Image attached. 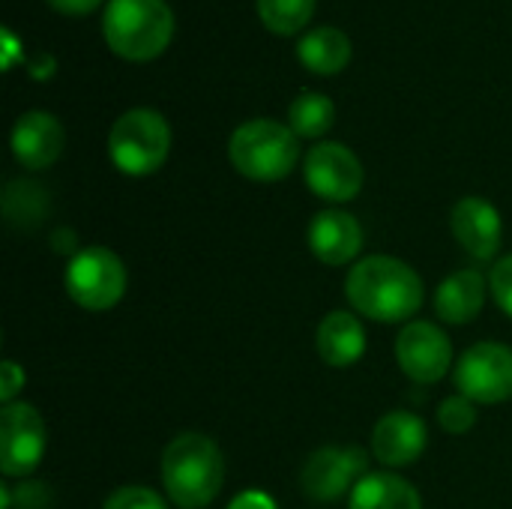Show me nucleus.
<instances>
[{
  "mask_svg": "<svg viewBox=\"0 0 512 509\" xmlns=\"http://www.w3.org/2000/svg\"><path fill=\"white\" fill-rule=\"evenodd\" d=\"M345 294L363 318L384 324L408 321L426 300V288L417 270L390 255H369L357 261L345 279Z\"/></svg>",
  "mask_w": 512,
  "mask_h": 509,
  "instance_id": "f257e3e1",
  "label": "nucleus"
},
{
  "mask_svg": "<svg viewBox=\"0 0 512 509\" xmlns=\"http://www.w3.org/2000/svg\"><path fill=\"white\" fill-rule=\"evenodd\" d=\"M225 459L213 438L201 432L177 435L162 453V486L180 509H201L222 492Z\"/></svg>",
  "mask_w": 512,
  "mask_h": 509,
  "instance_id": "f03ea898",
  "label": "nucleus"
},
{
  "mask_svg": "<svg viewBox=\"0 0 512 509\" xmlns=\"http://www.w3.org/2000/svg\"><path fill=\"white\" fill-rule=\"evenodd\" d=\"M102 36L117 57L147 63L171 45L174 12L165 0H108Z\"/></svg>",
  "mask_w": 512,
  "mask_h": 509,
  "instance_id": "7ed1b4c3",
  "label": "nucleus"
},
{
  "mask_svg": "<svg viewBox=\"0 0 512 509\" xmlns=\"http://www.w3.org/2000/svg\"><path fill=\"white\" fill-rule=\"evenodd\" d=\"M231 165L255 183L285 180L300 162V138L279 120H249L228 141Z\"/></svg>",
  "mask_w": 512,
  "mask_h": 509,
  "instance_id": "20e7f679",
  "label": "nucleus"
},
{
  "mask_svg": "<svg viewBox=\"0 0 512 509\" xmlns=\"http://www.w3.org/2000/svg\"><path fill=\"white\" fill-rule=\"evenodd\" d=\"M171 153V126L156 108L123 111L108 135V156L117 171L147 177L165 165Z\"/></svg>",
  "mask_w": 512,
  "mask_h": 509,
  "instance_id": "39448f33",
  "label": "nucleus"
},
{
  "mask_svg": "<svg viewBox=\"0 0 512 509\" xmlns=\"http://www.w3.org/2000/svg\"><path fill=\"white\" fill-rule=\"evenodd\" d=\"M66 294L87 312L114 309L126 294V267L120 255L105 246H87L75 252L63 276Z\"/></svg>",
  "mask_w": 512,
  "mask_h": 509,
  "instance_id": "423d86ee",
  "label": "nucleus"
},
{
  "mask_svg": "<svg viewBox=\"0 0 512 509\" xmlns=\"http://www.w3.org/2000/svg\"><path fill=\"white\" fill-rule=\"evenodd\" d=\"M459 396L477 405H498L512 399V348L501 342L471 345L453 372Z\"/></svg>",
  "mask_w": 512,
  "mask_h": 509,
  "instance_id": "0eeeda50",
  "label": "nucleus"
},
{
  "mask_svg": "<svg viewBox=\"0 0 512 509\" xmlns=\"http://www.w3.org/2000/svg\"><path fill=\"white\" fill-rule=\"evenodd\" d=\"M48 429L39 411L27 402L3 405L0 411V471L9 480L33 474L45 456Z\"/></svg>",
  "mask_w": 512,
  "mask_h": 509,
  "instance_id": "6e6552de",
  "label": "nucleus"
},
{
  "mask_svg": "<svg viewBox=\"0 0 512 509\" xmlns=\"http://www.w3.org/2000/svg\"><path fill=\"white\" fill-rule=\"evenodd\" d=\"M303 177L318 198L330 204H345L363 189V162L351 147L339 141H321L306 153Z\"/></svg>",
  "mask_w": 512,
  "mask_h": 509,
  "instance_id": "1a4fd4ad",
  "label": "nucleus"
},
{
  "mask_svg": "<svg viewBox=\"0 0 512 509\" xmlns=\"http://www.w3.org/2000/svg\"><path fill=\"white\" fill-rule=\"evenodd\" d=\"M396 360L411 381L435 384L453 366V342L432 321H408L396 339Z\"/></svg>",
  "mask_w": 512,
  "mask_h": 509,
  "instance_id": "9d476101",
  "label": "nucleus"
},
{
  "mask_svg": "<svg viewBox=\"0 0 512 509\" xmlns=\"http://www.w3.org/2000/svg\"><path fill=\"white\" fill-rule=\"evenodd\" d=\"M366 477V456L357 447H321L303 465V495L318 504H330L354 489Z\"/></svg>",
  "mask_w": 512,
  "mask_h": 509,
  "instance_id": "9b49d317",
  "label": "nucleus"
},
{
  "mask_svg": "<svg viewBox=\"0 0 512 509\" xmlns=\"http://www.w3.org/2000/svg\"><path fill=\"white\" fill-rule=\"evenodd\" d=\"M450 228H453L456 243L474 261H492L501 252V237H504L501 213L492 201L480 195H468L453 207Z\"/></svg>",
  "mask_w": 512,
  "mask_h": 509,
  "instance_id": "f8f14e48",
  "label": "nucleus"
},
{
  "mask_svg": "<svg viewBox=\"0 0 512 509\" xmlns=\"http://www.w3.org/2000/svg\"><path fill=\"white\" fill-rule=\"evenodd\" d=\"M12 156L27 171H42L54 165L63 153L66 132L60 120L48 111H24L12 126Z\"/></svg>",
  "mask_w": 512,
  "mask_h": 509,
  "instance_id": "ddd939ff",
  "label": "nucleus"
},
{
  "mask_svg": "<svg viewBox=\"0 0 512 509\" xmlns=\"http://www.w3.org/2000/svg\"><path fill=\"white\" fill-rule=\"evenodd\" d=\"M429 432L426 423L411 411H390L375 423L372 450L375 459L387 468H408L426 450Z\"/></svg>",
  "mask_w": 512,
  "mask_h": 509,
  "instance_id": "4468645a",
  "label": "nucleus"
},
{
  "mask_svg": "<svg viewBox=\"0 0 512 509\" xmlns=\"http://www.w3.org/2000/svg\"><path fill=\"white\" fill-rule=\"evenodd\" d=\"M306 240H309V249L312 255L321 261V264H330V267H345L351 264L360 249H363V228L360 222L345 213V210H321L312 222H309V231H306Z\"/></svg>",
  "mask_w": 512,
  "mask_h": 509,
  "instance_id": "2eb2a0df",
  "label": "nucleus"
},
{
  "mask_svg": "<svg viewBox=\"0 0 512 509\" xmlns=\"http://www.w3.org/2000/svg\"><path fill=\"white\" fill-rule=\"evenodd\" d=\"M486 303V276L477 267L450 273L435 291V312L447 324H471Z\"/></svg>",
  "mask_w": 512,
  "mask_h": 509,
  "instance_id": "dca6fc26",
  "label": "nucleus"
},
{
  "mask_svg": "<svg viewBox=\"0 0 512 509\" xmlns=\"http://www.w3.org/2000/svg\"><path fill=\"white\" fill-rule=\"evenodd\" d=\"M318 354L333 369H348L366 354V330L351 312H330L318 327Z\"/></svg>",
  "mask_w": 512,
  "mask_h": 509,
  "instance_id": "f3484780",
  "label": "nucleus"
},
{
  "mask_svg": "<svg viewBox=\"0 0 512 509\" xmlns=\"http://www.w3.org/2000/svg\"><path fill=\"white\" fill-rule=\"evenodd\" d=\"M348 509H423L420 492L399 474H366L354 489Z\"/></svg>",
  "mask_w": 512,
  "mask_h": 509,
  "instance_id": "a211bd4d",
  "label": "nucleus"
},
{
  "mask_svg": "<svg viewBox=\"0 0 512 509\" xmlns=\"http://www.w3.org/2000/svg\"><path fill=\"white\" fill-rule=\"evenodd\" d=\"M297 57L315 75H336L351 63V39L339 27H315L297 42Z\"/></svg>",
  "mask_w": 512,
  "mask_h": 509,
  "instance_id": "6ab92c4d",
  "label": "nucleus"
},
{
  "mask_svg": "<svg viewBox=\"0 0 512 509\" xmlns=\"http://www.w3.org/2000/svg\"><path fill=\"white\" fill-rule=\"evenodd\" d=\"M3 213L12 228H36L48 213V192L33 180H12L3 189Z\"/></svg>",
  "mask_w": 512,
  "mask_h": 509,
  "instance_id": "aec40b11",
  "label": "nucleus"
},
{
  "mask_svg": "<svg viewBox=\"0 0 512 509\" xmlns=\"http://www.w3.org/2000/svg\"><path fill=\"white\" fill-rule=\"evenodd\" d=\"M336 120V105L324 93H300L288 108V126L297 138H321Z\"/></svg>",
  "mask_w": 512,
  "mask_h": 509,
  "instance_id": "412c9836",
  "label": "nucleus"
},
{
  "mask_svg": "<svg viewBox=\"0 0 512 509\" xmlns=\"http://www.w3.org/2000/svg\"><path fill=\"white\" fill-rule=\"evenodd\" d=\"M318 0H255L261 24L276 36H294L300 33L312 15Z\"/></svg>",
  "mask_w": 512,
  "mask_h": 509,
  "instance_id": "4be33fe9",
  "label": "nucleus"
},
{
  "mask_svg": "<svg viewBox=\"0 0 512 509\" xmlns=\"http://www.w3.org/2000/svg\"><path fill=\"white\" fill-rule=\"evenodd\" d=\"M438 423L450 435H465L477 426V402L465 396H450L438 408Z\"/></svg>",
  "mask_w": 512,
  "mask_h": 509,
  "instance_id": "5701e85b",
  "label": "nucleus"
},
{
  "mask_svg": "<svg viewBox=\"0 0 512 509\" xmlns=\"http://www.w3.org/2000/svg\"><path fill=\"white\" fill-rule=\"evenodd\" d=\"M102 509H168L165 498L147 486H123L117 489Z\"/></svg>",
  "mask_w": 512,
  "mask_h": 509,
  "instance_id": "b1692460",
  "label": "nucleus"
},
{
  "mask_svg": "<svg viewBox=\"0 0 512 509\" xmlns=\"http://www.w3.org/2000/svg\"><path fill=\"white\" fill-rule=\"evenodd\" d=\"M0 495H3L0 509H51V492L42 483H18L15 492H9V486H3Z\"/></svg>",
  "mask_w": 512,
  "mask_h": 509,
  "instance_id": "393cba45",
  "label": "nucleus"
},
{
  "mask_svg": "<svg viewBox=\"0 0 512 509\" xmlns=\"http://www.w3.org/2000/svg\"><path fill=\"white\" fill-rule=\"evenodd\" d=\"M489 291L495 297V303L504 309V315L512 318V255H504L489 276Z\"/></svg>",
  "mask_w": 512,
  "mask_h": 509,
  "instance_id": "a878e982",
  "label": "nucleus"
},
{
  "mask_svg": "<svg viewBox=\"0 0 512 509\" xmlns=\"http://www.w3.org/2000/svg\"><path fill=\"white\" fill-rule=\"evenodd\" d=\"M24 387V369L15 360H3L0 366V399L3 405H12V399L21 393Z\"/></svg>",
  "mask_w": 512,
  "mask_h": 509,
  "instance_id": "bb28decb",
  "label": "nucleus"
},
{
  "mask_svg": "<svg viewBox=\"0 0 512 509\" xmlns=\"http://www.w3.org/2000/svg\"><path fill=\"white\" fill-rule=\"evenodd\" d=\"M54 12H60V15H69V18H84V15H90L102 0H45Z\"/></svg>",
  "mask_w": 512,
  "mask_h": 509,
  "instance_id": "cd10ccee",
  "label": "nucleus"
},
{
  "mask_svg": "<svg viewBox=\"0 0 512 509\" xmlns=\"http://www.w3.org/2000/svg\"><path fill=\"white\" fill-rule=\"evenodd\" d=\"M228 509H276L273 498H267L264 492H243L231 501Z\"/></svg>",
  "mask_w": 512,
  "mask_h": 509,
  "instance_id": "c85d7f7f",
  "label": "nucleus"
},
{
  "mask_svg": "<svg viewBox=\"0 0 512 509\" xmlns=\"http://www.w3.org/2000/svg\"><path fill=\"white\" fill-rule=\"evenodd\" d=\"M3 48H6V54H3V69H12V66H15V54H18V39H15L12 30H3Z\"/></svg>",
  "mask_w": 512,
  "mask_h": 509,
  "instance_id": "c756f323",
  "label": "nucleus"
}]
</instances>
